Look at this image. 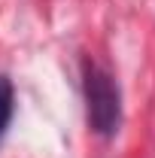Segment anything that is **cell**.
<instances>
[{"instance_id": "cell-1", "label": "cell", "mask_w": 155, "mask_h": 158, "mask_svg": "<svg viewBox=\"0 0 155 158\" xmlns=\"http://www.w3.org/2000/svg\"><path fill=\"white\" fill-rule=\"evenodd\" d=\"M85 110H88V125L94 134L113 137L119 131V122H122L119 85L94 61H85Z\"/></svg>"}, {"instance_id": "cell-2", "label": "cell", "mask_w": 155, "mask_h": 158, "mask_svg": "<svg viewBox=\"0 0 155 158\" xmlns=\"http://www.w3.org/2000/svg\"><path fill=\"white\" fill-rule=\"evenodd\" d=\"M12 110H15V100H12V82H9L6 76H0V140H3L9 122H12Z\"/></svg>"}]
</instances>
